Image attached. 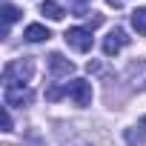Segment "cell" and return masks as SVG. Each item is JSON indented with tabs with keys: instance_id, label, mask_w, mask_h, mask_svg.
I'll list each match as a JSON object with an SVG mask.
<instances>
[{
	"instance_id": "10",
	"label": "cell",
	"mask_w": 146,
	"mask_h": 146,
	"mask_svg": "<svg viewBox=\"0 0 146 146\" xmlns=\"http://www.w3.org/2000/svg\"><path fill=\"white\" fill-rule=\"evenodd\" d=\"M132 26H135V32H137V35H146V6L132 12Z\"/></svg>"
},
{
	"instance_id": "17",
	"label": "cell",
	"mask_w": 146,
	"mask_h": 146,
	"mask_svg": "<svg viewBox=\"0 0 146 146\" xmlns=\"http://www.w3.org/2000/svg\"><path fill=\"white\" fill-rule=\"evenodd\" d=\"M72 3H80V6H83V3H92V0H72Z\"/></svg>"
},
{
	"instance_id": "8",
	"label": "cell",
	"mask_w": 146,
	"mask_h": 146,
	"mask_svg": "<svg viewBox=\"0 0 146 146\" xmlns=\"http://www.w3.org/2000/svg\"><path fill=\"white\" fill-rule=\"evenodd\" d=\"M40 15H46L49 20H63V17H66V9L57 3V0H43V6H40Z\"/></svg>"
},
{
	"instance_id": "1",
	"label": "cell",
	"mask_w": 146,
	"mask_h": 146,
	"mask_svg": "<svg viewBox=\"0 0 146 146\" xmlns=\"http://www.w3.org/2000/svg\"><path fill=\"white\" fill-rule=\"evenodd\" d=\"M35 75V60L32 57H23V60H15V63H9L6 69H3V83L6 86H15V80H29Z\"/></svg>"
},
{
	"instance_id": "13",
	"label": "cell",
	"mask_w": 146,
	"mask_h": 146,
	"mask_svg": "<svg viewBox=\"0 0 146 146\" xmlns=\"http://www.w3.org/2000/svg\"><path fill=\"white\" fill-rule=\"evenodd\" d=\"M3 129L12 132V115H9V106H3Z\"/></svg>"
},
{
	"instance_id": "14",
	"label": "cell",
	"mask_w": 146,
	"mask_h": 146,
	"mask_svg": "<svg viewBox=\"0 0 146 146\" xmlns=\"http://www.w3.org/2000/svg\"><path fill=\"white\" fill-rule=\"evenodd\" d=\"M100 23H103V17H100V15H95V17H89V26H92V29H95V26H100Z\"/></svg>"
},
{
	"instance_id": "4",
	"label": "cell",
	"mask_w": 146,
	"mask_h": 146,
	"mask_svg": "<svg viewBox=\"0 0 146 146\" xmlns=\"http://www.w3.org/2000/svg\"><path fill=\"white\" fill-rule=\"evenodd\" d=\"M3 100H6V106H29L35 100V92L26 86H6Z\"/></svg>"
},
{
	"instance_id": "12",
	"label": "cell",
	"mask_w": 146,
	"mask_h": 146,
	"mask_svg": "<svg viewBox=\"0 0 146 146\" xmlns=\"http://www.w3.org/2000/svg\"><path fill=\"white\" fill-rule=\"evenodd\" d=\"M126 143H129V146H143V137L135 135L132 129H126Z\"/></svg>"
},
{
	"instance_id": "9",
	"label": "cell",
	"mask_w": 146,
	"mask_h": 146,
	"mask_svg": "<svg viewBox=\"0 0 146 146\" xmlns=\"http://www.w3.org/2000/svg\"><path fill=\"white\" fill-rule=\"evenodd\" d=\"M17 17H20V12H17V9H15L12 3H6V6H3V23H6V26H3V37L9 35V26H12V23H15Z\"/></svg>"
},
{
	"instance_id": "11",
	"label": "cell",
	"mask_w": 146,
	"mask_h": 146,
	"mask_svg": "<svg viewBox=\"0 0 146 146\" xmlns=\"http://www.w3.org/2000/svg\"><path fill=\"white\" fill-rule=\"evenodd\" d=\"M63 95H66V86H49V89H46V100H52V103L60 100Z\"/></svg>"
},
{
	"instance_id": "6",
	"label": "cell",
	"mask_w": 146,
	"mask_h": 146,
	"mask_svg": "<svg viewBox=\"0 0 146 146\" xmlns=\"http://www.w3.org/2000/svg\"><path fill=\"white\" fill-rule=\"evenodd\" d=\"M49 72H52L54 78H63V75H72V72H75V63L66 60L60 52H52L49 54Z\"/></svg>"
},
{
	"instance_id": "18",
	"label": "cell",
	"mask_w": 146,
	"mask_h": 146,
	"mask_svg": "<svg viewBox=\"0 0 146 146\" xmlns=\"http://www.w3.org/2000/svg\"><path fill=\"white\" fill-rule=\"evenodd\" d=\"M80 146H86V143H80Z\"/></svg>"
},
{
	"instance_id": "7",
	"label": "cell",
	"mask_w": 146,
	"mask_h": 146,
	"mask_svg": "<svg viewBox=\"0 0 146 146\" xmlns=\"http://www.w3.org/2000/svg\"><path fill=\"white\" fill-rule=\"evenodd\" d=\"M49 37H52V32L46 26H40V23H32L23 32V40H29V43H40V40H49Z\"/></svg>"
},
{
	"instance_id": "15",
	"label": "cell",
	"mask_w": 146,
	"mask_h": 146,
	"mask_svg": "<svg viewBox=\"0 0 146 146\" xmlns=\"http://www.w3.org/2000/svg\"><path fill=\"white\" fill-rule=\"evenodd\" d=\"M120 3H123V0H109V6H115V9H117Z\"/></svg>"
},
{
	"instance_id": "2",
	"label": "cell",
	"mask_w": 146,
	"mask_h": 146,
	"mask_svg": "<svg viewBox=\"0 0 146 146\" xmlns=\"http://www.w3.org/2000/svg\"><path fill=\"white\" fill-rule=\"evenodd\" d=\"M63 40L75 49V52H89L92 49V32L83 29V26H75V29H66Z\"/></svg>"
},
{
	"instance_id": "3",
	"label": "cell",
	"mask_w": 146,
	"mask_h": 146,
	"mask_svg": "<svg viewBox=\"0 0 146 146\" xmlns=\"http://www.w3.org/2000/svg\"><path fill=\"white\" fill-rule=\"evenodd\" d=\"M66 95L75 100L78 106H89L92 103V83L89 80H72V83H66Z\"/></svg>"
},
{
	"instance_id": "5",
	"label": "cell",
	"mask_w": 146,
	"mask_h": 146,
	"mask_svg": "<svg viewBox=\"0 0 146 146\" xmlns=\"http://www.w3.org/2000/svg\"><path fill=\"white\" fill-rule=\"evenodd\" d=\"M129 43V37H126V32L123 29H112L109 35H106V40H103V54H109V57H115L123 46Z\"/></svg>"
},
{
	"instance_id": "16",
	"label": "cell",
	"mask_w": 146,
	"mask_h": 146,
	"mask_svg": "<svg viewBox=\"0 0 146 146\" xmlns=\"http://www.w3.org/2000/svg\"><path fill=\"white\" fill-rule=\"evenodd\" d=\"M140 129H143V132H146V115H143V117H140Z\"/></svg>"
}]
</instances>
